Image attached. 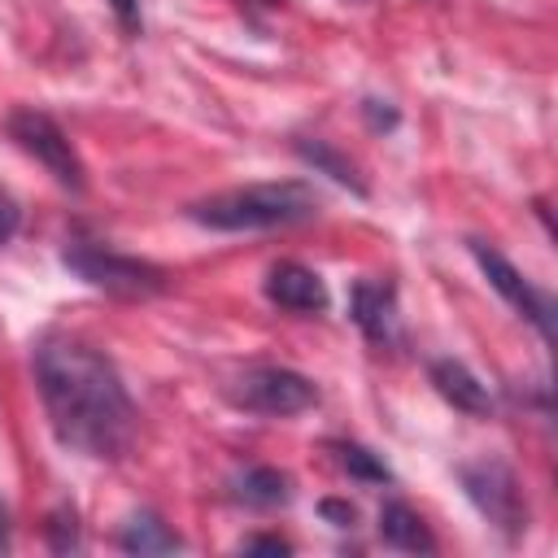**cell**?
Instances as JSON below:
<instances>
[{"mask_svg": "<svg viewBox=\"0 0 558 558\" xmlns=\"http://www.w3.org/2000/svg\"><path fill=\"white\" fill-rule=\"evenodd\" d=\"M187 214L214 231H270V227H292L314 218L318 196L305 183H248V187L205 196Z\"/></svg>", "mask_w": 558, "mask_h": 558, "instance_id": "7a4b0ae2", "label": "cell"}, {"mask_svg": "<svg viewBox=\"0 0 558 558\" xmlns=\"http://www.w3.org/2000/svg\"><path fill=\"white\" fill-rule=\"evenodd\" d=\"M48 541H52V549H57V554L78 549V514H74L70 506H61V510H52V514H48Z\"/></svg>", "mask_w": 558, "mask_h": 558, "instance_id": "2e32d148", "label": "cell"}, {"mask_svg": "<svg viewBox=\"0 0 558 558\" xmlns=\"http://www.w3.org/2000/svg\"><path fill=\"white\" fill-rule=\"evenodd\" d=\"M65 266L78 279H87L92 288H105L113 296H148V292H161V283H166V275L153 262L126 257V253H113V248L87 244V240H74L65 248Z\"/></svg>", "mask_w": 558, "mask_h": 558, "instance_id": "3957f363", "label": "cell"}, {"mask_svg": "<svg viewBox=\"0 0 558 558\" xmlns=\"http://www.w3.org/2000/svg\"><path fill=\"white\" fill-rule=\"evenodd\" d=\"M109 9L126 35H140V0H109Z\"/></svg>", "mask_w": 558, "mask_h": 558, "instance_id": "e0dca14e", "label": "cell"}, {"mask_svg": "<svg viewBox=\"0 0 558 558\" xmlns=\"http://www.w3.org/2000/svg\"><path fill=\"white\" fill-rule=\"evenodd\" d=\"M9 135H13L35 161H44L57 183L83 187V161H78L74 144L65 140V131H61L48 113H39V109H17V113L9 118Z\"/></svg>", "mask_w": 558, "mask_h": 558, "instance_id": "8992f818", "label": "cell"}, {"mask_svg": "<svg viewBox=\"0 0 558 558\" xmlns=\"http://www.w3.org/2000/svg\"><path fill=\"white\" fill-rule=\"evenodd\" d=\"M35 379L52 432L65 449L87 458H122L135 440V405L113 362L74 336H44L35 344Z\"/></svg>", "mask_w": 558, "mask_h": 558, "instance_id": "6da1fadb", "label": "cell"}, {"mask_svg": "<svg viewBox=\"0 0 558 558\" xmlns=\"http://www.w3.org/2000/svg\"><path fill=\"white\" fill-rule=\"evenodd\" d=\"M471 253H475L480 270L488 275V283H493V288H497V292H501V296H506V301H510L527 323H536V331L549 340V336H554V305H549V296H541V292H536V288H532V283H527V279H523V275H519L501 253H493L488 244H480V240H475V244H471Z\"/></svg>", "mask_w": 558, "mask_h": 558, "instance_id": "52a82bcc", "label": "cell"}, {"mask_svg": "<svg viewBox=\"0 0 558 558\" xmlns=\"http://www.w3.org/2000/svg\"><path fill=\"white\" fill-rule=\"evenodd\" d=\"M266 296H270L275 305H283V310H292V314H318V310H327V288H323V279H318L314 270H305L301 262H279V266H270V275H266Z\"/></svg>", "mask_w": 558, "mask_h": 558, "instance_id": "9c48e42d", "label": "cell"}, {"mask_svg": "<svg viewBox=\"0 0 558 558\" xmlns=\"http://www.w3.org/2000/svg\"><path fill=\"white\" fill-rule=\"evenodd\" d=\"M349 314L366 331V340L388 344L397 336V292L384 279H357L349 292Z\"/></svg>", "mask_w": 558, "mask_h": 558, "instance_id": "ba28073f", "label": "cell"}, {"mask_svg": "<svg viewBox=\"0 0 558 558\" xmlns=\"http://www.w3.org/2000/svg\"><path fill=\"white\" fill-rule=\"evenodd\" d=\"M231 401L253 410V414H270V418H288V414H301L318 401L314 384L288 366H253L235 379L231 388Z\"/></svg>", "mask_w": 558, "mask_h": 558, "instance_id": "5b68a950", "label": "cell"}, {"mask_svg": "<svg viewBox=\"0 0 558 558\" xmlns=\"http://www.w3.org/2000/svg\"><path fill=\"white\" fill-rule=\"evenodd\" d=\"M244 554H288V541L283 536H253V541H244Z\"/></svg>", "mask_w": 558, "mask_h": 558, "instance_id": "ac0fdd59", "label": "cell"}, {"mask_svg": "<svg viewBox=\"0 0 558 558\" xmlns=\"http://www.w3.org/2000/svg\"><path fill=\"white\" fill-rule=\"evenodd\" d=\"M118 545H122L126 554H174V549H183V541H179L157 514H148V510H140V514L126 519Z\"/></svg>", "mask_w": 558, "mask_h": 558, "instance_id": "7c38bea8", "label": "cell"}, {"mask_svg": "<svg viewBox=\"0 0 558 558\" xmlns=\"http://www.w3.org/2000/svg\"><path fill=\"white\" fill-rule=\"evenodd\" d=\"M458 475H462L466 497L480 506V514L488 523H497L506 536H519L527 527V501H523V488L506 462H497V458L466 462Z\"/></svg>", "mask_w": 558, "mask_h": 558, "instance_id": "277c9868", "label": "cell"}, {"mask_svg": "<svg viewBox=\"0 0 558 558\" xmlns=\"http://www.w3.org/2000/svg\"><path fill=\"white\" fill-rule=\"evenodd\" d=\"M379 536L392 549H405V554H436V536L427 532V523L405 501H384V510H379Z\"/></svg>", "mask_w": 558, "mask_h": 558, "instance_id": "8fae6325", "label": "cell"}, {"mask_svg": "<svg viewBox=\"0 0 558 558\" xmlns=\"http://www.w3.org/2000/svg\"><path fill=\"white\" fill-rule=\"evenodd\" d=\"M366 113H371V122H375V126H397V113H392V109H384V113H379V100H366Z\"/></svg>", "mask_w": 558, "mask_h": 558, "instance_id": "44dd1931", "label": "cell"}, {"mask_svg": "<svg viewBox=\"0 0 558 558\" xmlns=\"http://www.w3.org/2000/svg\"><path fill=\"white\" fill-rule=\"evenodd\" d=\"M288 493H292V488H288V475L275 471V466H253V471H244V475L235 480V497H240L244 506L270 510V506H283Z\"/></svg>", "mask_w": 558, "mask_h": 558, "instance_id": "4fadbf2b", "label": "cell"}, {"mask_svg": "<svg viewBox=\"0 0 558 558\" xmlns=\"http://www.w3.org/2000/svg\"><path fill=\"white\" fill-rule=\"evenodd\" d=\"M432 384H436V392H440L445 401H453L462 414H493L488 388H484L462 362H453V357L432 362Z\"/></svg>", "mask_w": 558, "mask_h": 558, "instance_id": "30bf717a", "label": "cell"}, {"mask_svg": "<svg viewBox=\"0 0 558 558\" xmlns=\"http://www.w3.org/2000/svg\"><path fill=\"white\" fill-rule=\"evenodd\" d=\"M323 514H327L336 527H349V523H353V506H344V501H323Z\"/></svg>", "mask_w": 558, "mask_h": 558, "instance_id": "ffe728a7", "label": "cell"}, {"mask_svg": "<svg viewBox=\"0 0 558 558\" xmlns=\"http://www.w3.org/2000/svg\"><path fill=\"white\" fill-rule=\"evenodd\" d=\"M13 231H17V205H13L9 196H0V244H4Z\"/></svg>", "mask_w": 558, "mask_h": 558, "instance_id": "d6986e66", "label": "cell"}, {"mask_svg": "<svg viewBox=\"0 0 558 558\" xmlns=\"http://www.w3.org/2000/svg\"><path fill=\"white\" fill-rule=\"evenodd\" d=\"M9 545V514H4V506H0V549Z\"/></svg>", "mask_w": 558, "mask_h": 558, "instance_id": "7402d4cb", "label": "cell"}, {"mask_svg": "<svg viewBox=\"0 0 558 558\" xmlns=\"http://www.w3.org/2000/svg\"><path fill=\"white\" fill-rule=\"evenodd\" d=\"M296 153H301L305 161H314L318 170H327L336 183H349L353 192H366V187H362V179L353 174V166H349V161H344L336 148H327L323 140H314V144H310V140H301V144H296Z\"/></svg>", "mask_w": 558, "mask_h": 558, "instance_id": "5bb4252c", "label": "cell"}, {"mask_svg": "<svg viewBox=\"0 0 558 558\" xmlns=\"http://www.w3.org/2000/svg\"><path fill=\"white\" fill-rule=\"evenodd\" d=\"M331 453H336V462H340L349 475H357V480H366V484H388V480H392L388 466H384L371 449H362V445H331Z\"/></svg>", "mask_w": 558, "mask_h": 558, "instance_id": "9a60e30c", "label": "cell"}]
</instances>
